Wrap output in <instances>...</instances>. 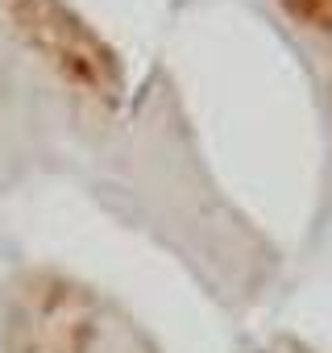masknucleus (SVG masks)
I'll list each match as a JSON object with an SVG mask.
<instances>
[{
	"instance_id": "1",
	"label": "nucleus",
	"mask_w": 332,
	"mask_h": 353,
	"mask_svg": "<svg viewBox=\"0 0 332 353\" xmlns=\"http://www.w3.org/2000/svg\"><path fill=\"white\" fill-rule=\"evenodd\" d=\"M9 34L79 100L116 108L125 96V63L116 46L67 0H0Z\"/></svg>"
},
{
	"instance_id": "2",
	"label": "nucleus",
	"mask_w": 332,
	"mask_h": 353,
	"mask_svg": "<svg viewBox=\"0 0 332 353\" xmlns=\"http://www.w3.org/2000/svg\"><path fill=\"white\" fill-rule=\"evenodd\" d=\"M278 5L295 26L332 38V0H278Z\"/></svg>"
}]
</instances>
